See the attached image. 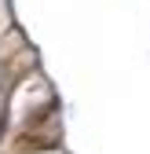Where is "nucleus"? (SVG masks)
I'll use <instances>...</instances> for the list:
<instances>
[{"label":"nucleus","mask_w":150,"mask_h":154,"mask_svg":"<svg viewBox=\"0 0 150 154\" xmlns=\"http://www.w3.org/2000/svg\"><path fill=\"white\" fill-rule=\"evenodd\" d=\"M0 154H4V147H0Z\"/></svg>","instance_id":"f257e3e1"}]
</instances>
